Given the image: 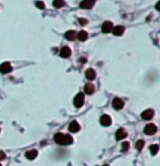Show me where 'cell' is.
Here are the masks:
<instances>
[{"mask_svg":"<svg viewBox=\"0 0 160 166\" xmlns=\"http://www.w3.org/2000/svg\"><path fill=\"white\" fill-rule=\"evenodd\" d=\"M54 140L57 144H60V146H69V144L73 143L72 136L65 135V134H62V133H57L54 137Z\"/></svg>","mask_w":160,"mask_h":166,"instance_id":"cell-1","label":"cell"},{"mask_svg":"<svg viewBox=\"0 0 160 166\" xmlns=\"http://www.w3.org/2000/svg\"><path fill=\"white\" fill-rule=\"evenodd\" d=\"M112 106L116 109V110H121L124 106L123 100H121L120 98H114L112 101Z\"/></svg>","mask_w":160,"mask_h":166,"instance_id":"cell-6","label":"cell"},{"mask_svg":"<svg viewBox=\"0 0 160 166\" xmlns=\"http://www.w3.org/2000/svg\"><path fill=\"white\" fill-rule=\"evenodd\" d=\"M95 5V0H83L80 3V7L82 9H92Z\"/></svg>","mask_w":160,"mask_h":166,"instance_id":"cell-7","label":"cell"},{"mask_svg":"<svg viewBox=\"0 0 160 166\" xmlns=\"http://www.w3.org/2000/svg\"><path fill=\"white\" fill-rule=\"evenodd\" d=\"M126 136H128V133H126L125 129H123V128L118 129L117 133H116V138H117V140H122L124 138H126Z\"/></svg>","mask_w":160,"mask_h":166,"instance_id":"cell-11","label":"cell"},{"mask_svg":"<svg viewBox=\"0 0 160 166\" xmlns=\"http://www.w3.org/2000/svg\"><path fill=\"white\" fill-rule=\"evenodd\" d=\"M52 6L55 7V8H57V9H60V8L65 6V2L63 0H54Z\"/></svg>","mask_w":160,"mask_h":166,"instance_id":"cell-19","label":"cell"},{"mask_svg":"<svg viewBox=\"0 0 160 166\" xmlns=\"http://www.w3.org/2000/svg\"><path fill=\"white\" fill-rule=\"evenodd\" d=\"M156 10H157V11H160V1H158L157 5H156Z\"/></svg>","mask_w":160,"mask_h":166,"instance_id":"cell-26","label":"cell"},{"mask_svg":"<svg viewBox=\"0 0 160 166\" xmlns=\"http://www.w3.org/2000/svg\"><path fill=\"white\" fill-rule=\"evenodd\" d=\"M5 159H6V153L2 152V151H0V161L5 160Z\"/></svg>","mask_w":160,"mask_h":166,"instance_id":"cell-25","label":"cell"},{"mask_svg":"<svg viewBox=\"0 0 160 166\" xmlns=\"http://www.w3.org/2000/svg\"><path fill=\"white\" fill-rule=\"evenodd\" d=\"M144 146H145V142H144V140H138V141L136 142V149H137L138 151H142Z\"/></svg>","mask_w":160,"mask_h":166,"instance_id":"cell-20","label":"cell"},{"mask_svg":"<svg viewBox=\"0 0 160 166\" xmlns=\"http://www.w3.org/2000/svg\"><path fill=\"white\" fill-rule=\"evenodd\" d=\"M65 38L68 39V40H70V41H72V40H74L75 39V37H76V33L74 31H68L67 33H65Z\"/></svg>","mask_w":160,"mask_h":166,"instance_id":"cell-17","label":"cell"},{"mask_svg":"<svg viewBox=\"0 0 160 166\" xmlns=\"http://www.w3.org/2000/svg\"><path fill=\"white\" fill-rule=\"evenodd\" d=\"M87 22H88V21H87L86 18H79V23H80L81 25H83V26H84V25H86Z\"/></svg>","mask_w":160,"mask_h":166,"instance_id":"cell-24","label":"cell"},{"mask_svg":"<svg viewBox=\"0 0 160 166\" xmlns=\"http://www.w3.org/2000/svg\"><path fill=\"white\" fill-rule=\"evenodd\" d=\"M112 33H113V35H116V36H121V35H123V33H124V27L123 26H121V25H118V26H116V27L112 28Z\"/></svg>","mask_w":160,"mask_h":166,"instance_id":"cell-14","label":"cell"},{"mask_svg":"<svg viewBox=\"0 0 160 166\" xmlns=\"http://www.w3.org/2000/svg\"><path fill=\"white\" fill-rule=\"evenodd\" d=\"M154 114H155L154 110L148 109V110H145L142 113V118L143 119H145V121H150V119L154 117Z\"/></svg>","mask_w":160,"mask_h":166,"instance_id":"cell-5","label":"cell"},{"mask_svg":"<svg viewBox=\"0 0 160 166\" xmlns=\"http://www.w3.org/2000/svg\"><path fill=\"white\" fill-rule=\"evenodd\" d=\"M104 166H108V165H104Z\"/></svg>","mask_w":160,"mask_h":166,"instance_id":"cell-27","label":"cell"},{"mask_svg":"<svg viewBox=\"0 0 160 166\" xmlns=\"http://www.w3.org/2000/svg\"><path fill=\"white\" fill-rule=\"evenodd\" d=\"M129 148H130V143L129 142H123L122 143V152H126L128 150H129Z\"/></svg>","mask_w":160,"mask_h":166,"instance_id":"cell-22","label":"cell"},{"mask_svg":"<svg viewBox=\"0 0 160 166\" xmlns=\"http://www.w3.org/2000/svg\"><path fill=\"white\" fill-rule=\"evenodd\" d=\"M60 55H61L62 58H69L70 55H71V49L69 48L68 46H64L63 48H61L60 50Z\"/></svg>","mask_w":160,"mask_h":166,"instance_id":"cell-13","label":"cell"},{"mask_svg":"<svg viewBox=\"0 0 160 166\" xmlns=\"http://www.w3.org/2000/svg\"><path fill=\"white\" fill-rule=\"evenodd\" d=\"M84 91H85V93H87V94H93L94 91H95V87H94L93 84L88 83V84H86L85 87H84Z\"/></svg>","mask_w":160,"mask_h":166,"instance_id":"cell-16","label":"cell"},{"mask_svg":"<svg viewBox=\"0 0 160 166\" xmlns=\"http://www.w3.org/2000/svg\"><path fill=\"white\" fill-rule=\"evenodd\" d=\"M111 123H112V121H111V117L109 116V115H107V114H104L102 116L100 117V124L102 125V126H109V125H111Z\"/></svg>","mask_w":160,"mask_h":166,"instance_id":"cell-8","label":"cell"},{"mask_svg":"<svg viewBox=\"0 0 160 166\" xmlns=\"http://www.w3.org/2000/svg\"><path fill=\"white\" fill-rule=\"evenodd\" d=\"M37 155H38V151L35 150V149H32V150L27 151V152L25 153L26 159H28V160H34V159H36Z\"/></svg>","mask_w":160,"mask_h":166,"instance_id":"cell-12","label":"cell"},{"mask_svg":"<svg viewBox=\"0 0 160 166\" xmlns=\"http://www.w3.org/2000/svg\"><path fill=\"white\" fill-rule=\"evenodd\" d=\"M112 28H113V24H112V22H110V21L105 22V23L102 24V27H101V30H102V31H104L105 34L112 31Z\"/></svg>","mask_w":160,"mask_h":166,"instance_id":"cell-9","label":"cell"},{"mask_svg":"<svg viewBox=\"0 0 160 166\" xmlns=\"http://www.w3.org/2000/svg\"><path fill=\"white\" fill-rule=\"evenodd\" d=\"M80 129H81L80 124L77 123L76 121L71 122V123H70V125H69V130H70L71 133H77Z\"/></svg>","mask_w":160,"mask_h":166,"instance_id":"cell-10","label":"cell"},{"mask_svg":"<svg viewBox=\"0 0 160 166\" xmlns=\"http://www.w3.org/2000/svg\"><path fill=\"white\" fill-rule=\"evenodd\" d=\"M35 5H36V7L38 8V9H44V8H45V3H44L43 1H40V0L36 1Z\"/></svg>","mask_w":160,"mask_h":166,"instance_id":"cell-23","label":"cell"},{"mask_svg":"<svg viewBox=\"0 0 160 166\" xmlns=\"http://www.w3.org/2000/svg\"><path fill=\"white\" fill-rule=\"evenodd\" d=\"M85 76H86V78L88 80H94L96 78V72L93 68H88L85 72Z\"/></svg>","mask_w":160,"mask_h":166,"instance_id":"cell-15","label":"cell"},{"mask_svg":"<svg viewBox=\"0 0 160 166\" xmlns=\"http://www.w3.org/2000/svg\"><path fill=\"white\" fill-rule=\"evenodd\" d=\"M87 37H88V34L85 31H81L77 34V38H79V40H81V41H85L87 39Z\"/></svg>","mask_w":160,"mask_h":166,"instance_id":"cell-18","label":"cell"},{"mask_svg":"<svg viewBox=\"0 0 160 166\" xmlns=\"http://www.w3.org/2000/svg\"><path fill=\"white\" fill-rule=\"evenodd\" d=\"M145 134L148 136H151L154 135L155 133L157 131V126L155 125V124H148V125H146V127H145Z\"/></svg>","mask_w":160,"mask_h":166,"instance_id":"cell-3","label":"cell"},{"mask_svg":"<svg viewBox=\"0 0 160 166\" xmlns=\"http://www.w3.org/2000/svg\"><path fill=\"white\" fill-rule=\"evenodd\" d=\"M11 71H12V66H11V64L9 62H5V63H2L0 65V72L2 74H8L10 73Z\"/></svg>","mask_w":160,"mask_h":166,"instance_id":"cell-4","label":"cell"},{"mask_svg":"<svg viewBox=\"0 0 160 166\" xmlns=\"http://www.w3.org/2000/svg\"><path fill=\"white\" fill-rule=\"evenodd\" d=\"M84 100H85V98H84V93H82V92L77 93L73 100V103H74V105H75V108H81V106H83V104H84Z\"/></svg>","mask_w":160,"mask_h":166,"instance_id":"cell-2","label":"cell"},{"mask_svg":"<svg viewBox=\"0 0 160 166\" xmlns=\"http://www.w3.org/2000/svg\"><path fill=\"white\" fill-rule=\"evenodd\" d=\"M0 166H2V165H1V164H0Z\"/></svg>","mask_w":160,"mask_h":166,"instance_id":"cell-28","label":"cell"},{"mask_svg":"<svg viewBox=\"0 0 160 166\" xmlns=\"http://www.w3.org/2000/svg\"><path fill=\"white\" fill-rule=\"evenodd\" d=\"M150 152H151V154L153 155H155V154H157V152L159 151V147L157 146V144H154V146H150Z\"/></svg>","mask_w":160,"mask_h":166,"instance_id":"cell-21","label":"cell"}]
</instances>
